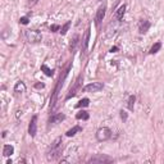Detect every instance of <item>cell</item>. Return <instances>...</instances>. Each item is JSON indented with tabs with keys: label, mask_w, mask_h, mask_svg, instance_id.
I'll use <instances>...</instances> for the list:
<instances>
[{
	"label": "cell",
	"mask_w": 164,
	"mask_h": 164,
	"mask_svg": "<svg viewBox=\"0 0 164 164\" xmlns=\"http://www.w3.org/2000/svg\"><path fill=\"white\" fill-rule=\"evenodd\" d=\"M19 23L21 24H27L28 23V17H21V18H19Z\"/></svg>",
	"instance_id": "484cf974"
},
{
	"label": "cell",
	"mask_w": 164,
	"mask_h": 164,
	"mask_svg": "<svg viewBox=\"0 0 164 164\" xmlns=\"http://www.w3.org/2000/svg\"><path fill=\"white\" fill-rule=\"evenodd\" d=\"M89 104H90V100L87 99V98H85V99H82V100H80L78 103H77V105H76V108H85V107H89Z\"/></svg>",
	"instance_id": "d6986e66"
},
{
	"label": "cell",
	"mask_w": 164,
	"mask_h": 164,
	"mask_svg": "<svg viewBox=\"0 0 164 164\" xmlns=\"http://www.w3.org/2000/svg\"><path fill=\"white\" fill-rule=\"evenodd\" d=\"M160 48H162V42H155V44L151 46V49H150L149 53H150V54H155V53H158V51L160 50Z\"/></svg>",
	"instance_id": "44dd1931"
},
{
	"label": "cell",
	"mask_w": 164,
	"mask_h": 164,
	"mask_svg": "<svg viewBox=\"0 0 164 164\" xmlns=\"http://www.w3.org/2000/svg\"><path fill=\"white\" fill-rule=\"evenodd\" d=\"M44 87H45L44 83H40V82L39 83H35V89H44Z\"/></svg>",
	"instance_id": "83f0119b"
},
{
	"label": "cell",
	"mask_w": 164,
	"mask_h": 164,
	"mask_svg": "<svg viewBox=\"0 0 164 164\" xmlns=\"http://www.w3.org/2000/svg\"><path fill=\"white\" fill-rule=\"evenodd\" d=\"M78 40H80V36L78 35H74L73 39L71 40V44H69V51H71V53H73V51L76 50L77 45H78V42H80Z\"/></svg>",
	"instance_id": "5bb4252c"
},
{
	"label": "cell",
	"mask_w": 164,
	"mask_h": 164,
	"mask_svg": "<svg viewBox=\"0 0 164 164\" xmlns=\"http://www.w3.org/2000/svg\"><path fill=\"white\" fill-rule=\"evenodd\" d=\"M81 131H82V127H81V126H74V127H72L71 129H68V131L65 132V136L72 137V136H74L77 132H81Z\"/></svg>",
	"instance_id": "9a60e30c"
},
{
	"label": "cell",
	"mask_w": 164,
	"mask_h": 164,
	"mask_svg": "<svg viewBox=\"0 0 164 164\" xmlns=\"http://www.w3.org/2000/svg\"><path fill=\"white\" fill-rule=\"evenodd\" d=\"M91 28H90V26L87 27V30H86L85 32V36H83V40H82V54L85 55L86 53H87V49H89V41H90V35H91Z\"/></svg>",
	"instance_id": "9c48e42d"
},
{
	"label": "cell",
	"mask_w": 164,
	"mask_h": 164,
	"mask_svg": "<svg viewBox=\"0 0 164 164\" xmlns=\"http://www.w3.org/2000/svg\"><path fill=\"white\" fill-rule=\"evenodd\" d=\"M69 27H71V21H68V22H67V23L63 26V27L60 28V31H59V32L62 33V35H65V33H67V31L69 30Z\"/></svg>",
	"instance_id": "603a6c76"
},
{
	"label": "cell",
	"mask_w": 164,
	"mask_h": 164,
	"mask_svg": "<svg viewBox=\"0 0 164 164\" xmlns=\"http://www.w3.org/2000/svg\"><path fill=\"white\" fill-rule=\"evenodd\" d=\"M117 50H118V48H116V46H114V48H111V49H110V53H116Z\"/></svg>",
	"instance_id": "f1b7e54d"
},
{
	"label": "cell",
	"mask_w": 164,
	"mask_h": 164,
	"mask_svg": "<svg viewBox=\"0 0 164 164\" xmlns=\"http://www.w3.org/2000/svg\"><path fill=\"white\" fill-rule=\"evenodd\" d=\"M41 71H44V73H45L48 77H51V76L54 74V71L50 69V68H49L46 64H42V65H41Z\"/></svg>",
	"instance_id": "ffe728a7"
},
{
	"label": "cell",
	"mask_w": 164,
	"mask_h": 164,
	"mask_svg": "<svg viewBox=\"0 0 164 164\" xmlns=\"http://www.w3.org/2000/svg\"><path fill=\"white\" fill-rule=\"evenodd\" d=\"M100 2H103V0H100ZM104 2H105V0H104Z\"/></svg>",
	"instance_id": "f546056e"
},
{
	"label": "cell",
	"mask_w": 164,
	"mask_h": 164,
	"mask_svg": "<svg viewBox=\"0 0 164 164\" xmlns=\"http://www.w3.org/2000/svg\"><path fill=\"white\" fill-rule=\"evenodd\" d=\"M149 28H150V22L148 19H140V22H139V32L141 33V35H144V33L148 32Z\"/></svg>",
	"instance_id": "7c38bea8"
},
{
	"label": "cell",
	"mask_w": 164,
	"mask_h": 164,
	"mask_svg": "<svg viewBox=\"0 0 164 164\" xmlns=\"http://www.w3.org/2000/svg\"><path fill=\"white\" fill-rule=\"evenodd\" d=\"M71 67H72V64L69 63V64H68V67H67L62 72V74H60L59 80H58V82H57V85H55L54 91H53V95H51V98H50V110H54V109H55V107H57V101H58L59 92H60V90H62V87H63L64 81H65V78H67L68 72H69Z\"/></svg>",
	"instance_id": "6da1fadb"
},
{
	"label": "cell",
	"mask_w": 164,
	"mask_h": 164,
	"mask_svg": "<svg viewBox=\"0 0 164 164\" xmlns=\"http://www.w3.org/2000/svg\"><path fill=\"white\" fill-rule=\"evenodd\" d=\"M105 12H107V5H101L99 9L96 11V14H95V23H96V26L99 27V26L101 24L103 19H104V17H105Z\"/></svg>",
	"instance_id": "ba28073f"
},
{
	"label": "cell",
	"mask_w": 164,
	"mask_h": 164,
	"mask_svg": "<svg viewBox=\"0 0 164 164\" xmlns=\"http://www.w3.org/2000/svg\"><path fill=\"white\" fill-rule=\"evenodd\" d=\"M39 2H40V0H27V3H26V5H27L28 8H32V6H35Z\"/></svg>",
	"instance_id": "cb8c5ba5"
},
{
	"label": "cell",
	"mask_w": 164,
	"mask_h": 164,
	"mask_svg": "<svg viewBox=\"0 0 164 164\" xmlns=\"http://www.w3.org/2000/svg\"><path fill=\"white\" fill-rule=\"evenodd\" d=\"M76 118H77V119H82V120H87V119L90 118V114H89V111L81 110L80 113H77V114H76Z\"/></svg>",
	"instance_id": "ac0fdd59"
},
{
	"label": "cell",
	"mask_w": 164,
	"mask_h": 164,
	"mask_svg": "<svg viewBox=\"0 0 164 164\" xmlns=\"http://www.w3.org/2000/svg\"><path fill=\"white\" fill-rule=\"evenodd\" d=\"M124 13H126V5L123 4V5H120L118 9H117V12H116V18H117L118 21H120V19L123 18Z\"/></svg>",
	"instance_id": "2e32d148"
},
{
	"label": "cell",
	"mask_w": 164,
	"mask_h": 164,
	"mask_svg": "<svg viewBox=\"0 0 164 164\" xmlns=\"http://www.w3.org/2000/svg\"><path fill=\"white\" fill-rule=\"evenodd\" d=\"M109 139H111V131L108 127H100L96 131V140L100 142L108 141Z\"/></svg>",
	"instance_id": "5b68a950"
},
{
	"label": "cell",
	"mask_w": 164,
	"mask_h": 164,
	"mask_svg": "<svg viewBox=\"0 0 164 164\" xmlns=\"http://www.w3.org/2000/svg\"><path fill=\"white\" fill-rule=\"evenodd\" d=\"M119 113H120V118H122V119H123V122H126V120H127V118H128V114L126 113V111H124V110H120V111H119Z\"/></svg>",
	"instance_id": "d4e9b609"
},
{
	"label": "cell",
	"mask_w": 164,
	"mask_h": 164,
	"mask_svg": "<svg viewBox=\"0 0 164 164\" xmlns=\"http://www.w3.org/2000/svg\"><path fill=\"white\" fill-rule=\"evenodd\" d=\"M36 132H37V116H33L31 118V122L28 126V133L31 137H35Z\"/></svg>",
	"instance_id": "30bf717a"
},
{
	"label": "cell",
	"mask_w": 164,
	"mask_h": 164,
	"mask_svg": "<svg viewBox=\"0 0 164 164\" xmlns=\"http://www.w3.org/2000/svg\"><path fill=\"white\" fill-rule=\"evenodd\" d=\"M103 87H104V85L101 82H92V83L86 85L82 89V91L83 92H98V91L103 90Z\"/></svg>",
	"instance_id": "52a82bcc"
},
{
	"label": "cell",
	"mask_w": 164,
	"mask_h": 164,
	"mask_svg": "<svg viewBox=\"0 0 164 164\" xmlns=\"http://www.w3.org/2000/svg\"><path fill=\"white\" fill-rule=\"evenodd\" d=\"M13 153H14V148L12 145H4V148H3V155L4 157H11Z\"/></svg>",
	"instance_id": "e0dca14e"
},
{
	"label": "cell",
	"mask_w": 164,
	"mask_h": 164,
	"mask_svg": "<svg viewBox=\"0 0 164 164\" xmlns=\"http://www.w3.org/2000/svg\"><path fill=\"white\" fill-rule=\"evenodd\" d=\"M111 162H114V159L108 157V155H105V154L94 155V157H91L87 160V163H111Z\"/></svg>",
	"instance_id": "8992f818"
},
{
	"label": "cell",
	"mask_w": 164,
	"mask_h": 164,
	"mask_svg": "<svg viewBox=\"0 0 164 164\" xmlns=\"http://www.w3.org/2000/svg\"><path fill=\"white\" fill-rule=\"evenodd\" d=\"M82 80H83L82 74H80L78 77H77V80L74 81L73 86H72V87L69 89V91H68V94H67V96H65V100H69L71 98L76 96V95H77V92H78V91H80V89H81V85H82Z\"/></svg>",
	"instance_id": "277c9868"
},
{
	"label": "cell",
	"mask_w": 164,
	"mask_h": 164,
	"mask_svg": "<svg viewBox=\"0 0 164 164\" xmlns=\"http://www.w3.org/2000/svg\"><path fill=\"white\" fill-rule=\"evenodd\" d=\"M24 37L30 44H37L42 40V35L41 32L37 30H27L24 32Z\"/></svg>",
	"instance_id": "3957f363"
},
{
	"label": "cell",
	"mask_w": 164,
	"mask_h": 164,
	"mask_svg": "<svg viewBox=\"0 0 164 164\" xmlns=\"http://www.w3.org/2000/svg\"><path fill=\"white\" fill-rule=\"evenodd\" d=\"M58 30H60V27H59L58 24H53V26L50 27V31H51V32H57Z\"/></svg>",
	"instance_id": "4316f807"
},
{
	"label": "cell",
	"mask_w": 164,
	"mask_h": 164,
	"mask_svg": "<svg viewBox=\"0 0 164 164\" xmlns=\"http://www.w3.org/2000/svg\"><path fill=\"white\" fill-rule=\"evenodd\" d=\"M64 119H65V116L63 113H55L49 118V124L54 126V124H58V123H62Z\"/></svg>",
	"instance_id": "8fae6325"
},
{
	"label": "cell",
	"mask_w": 164,
	"mask_h": 164,
	"mask_svg": "<svg viewBox=\"0 0 164 164\" xmlns=\"http://www.w3.org/2000/svg\"><path fill=\"white\" fill-rule=\"evenodd\" d=\"M135 101H136V98H135V95H131V96L128 98V103H127V107H128V109H129V110H133Z\"/></svg>",
	"instance_id": "7402d4cb"
},
{
	"label": "cell",
	"mask_w": 164,
	"mask_h": 164,
	"mask_svg": "<svg viewBox=\"0 0 164 164\" xmlns=\"http://www.w3.org/2000/svg\"><path fill=\"white\" fill-rule=\"evenodd\" d=\"M63 151V139L62 137H57V139L51 142L49 146V150L46 153V158L49 162H55L60 158Z\"/></svg>",
	"instance_id": "7a4b0ae2"
},
{
	"label": "cell",
	"mask_w": 164,
	"mask_h": 164,
	"mask_svg": "<svg viewBox=\"0 0 164 164\" xmlns=\"http://www.w3.org/2000/svg\"><path fill=\"white\" fill-rule=\"evenodd\" d=\"M14 92H15V94H18V95L26 92V85H24V82H22V81L17 82L15 86H14Z\"/></svg>",
	"instance_id": "4fadbf2b"
}]
</instances>
